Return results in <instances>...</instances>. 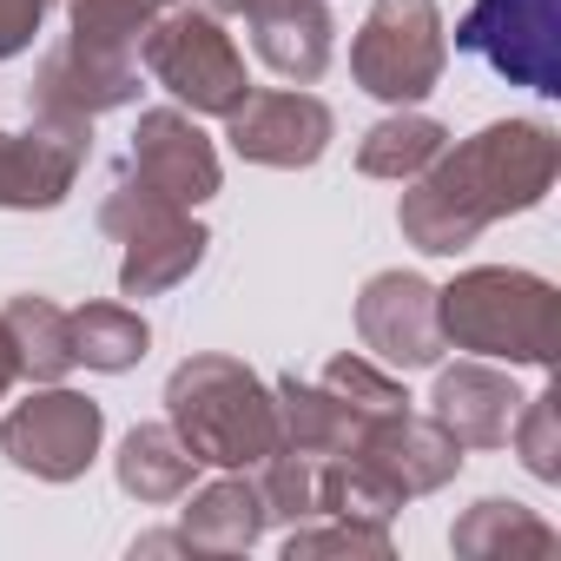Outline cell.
I'll return each mask as SVG.
<instances>
[{"mask_svg": "<svg viewBox=\"0 0 561 561\" xmlns=\"http://www.w3.org/2000/svg\"><path fill=\"white\" fill-rule=\"evenodd\" d=\"M100 443H106V410L67 383H47L0 416V456L34 482H80L100 462Z\"/></svg>", "mask_w": 561, "mask_h": 561, "instance_id": "7", "label": "cell"}, {"mask_svg": "<svg viewBox=\"0 0 561 561\" xmlns=\"http://www.w3.org/2000/svg\"><path fill=\"white\" fill-rule=\"evenodd\" d=\"M561 179V139L541 119H495L456 146H443L410 192L397 198V225L423 257L469 251L489 225L535 211Z\"/></svg>", "mask_w": 561, "mask_h": 561, "instance_id": "1", "label": "cell"}, {"mask_svg": "<svg viewBox=\"0 0 561 561\" xmlns=\"http://www.w3.org/2000/svg\"><path fill=\"white\" fill-rule=\"evenodd\" d=\"M251 27V47L257 60L291 80V87H311L331 73V54H337V21H331V0H257L244 14Z\"/></svg>", "mask_w": 561, "mask_h": 561, "instance_id": "16", "label": "cell"}, {"mask_svg": "<svg viewBox=\"0 0 561 561\" xmlns=\"http://www.w3.org/2000/svg\"><path fill=\"white\" fill-rule=\"evenodd\" d=\"M165 423L198 469H257L277 449L271 383L225 351H198L165 377Z\"/></svg>", "mask_w": 561, "mask_h": 561, "instance_id": "2", "label": "cell"}, {"mask_svg": "<svg viewBox=\"0 0 561 561\" xmlns=\"http://www.w3.org/2000/svg\"><path fill=\"white\" fill-rule=\"evenodd\" d=\"M54 0H0V60H14L34 47V34L47 27Z\"/></svg>", "mask_w": 561, "mask_h": 561, "instance_id": "30", "label": "cell"}, {"mask_svg": "<svg viewBox=\"0 0 561 561\" xmlns=\"http://www.w3.org/2000/svg\"><path fill=\"white\" fill-rule=\"evenodd\" d=\"M318 383H324V390H337V397H344L357 416H390V410H410V397H403L397 370H383L377 357H357V351L331 357Z\"/></svg>", "mask_w": 561, "mask_h": 561, "instance_id": "28", "label": "cell"}, {"mask_svg": "<svg viewBox=\"0 0 561 561\" xmlns=\"http://www.w3.org/2000/svg\"><path fill=\"white\" fill-rule=\"evenodd\" d=\"M113 476H119V489H126L133 502L165 508V502H179V495L192 489L198 462H192V449L179 443V430H172V423H133V430L119 436Z\"/></svg>", "mask_w": 561, "mask_h": 561, "instance_id": "19", "label": "cell"}, {"mask_svg": "<svg viewBox=\"0 0 561 561\" xmlns=\"http://www.w3.org/2000/svg\"><path fill=\"white\" fill-rule=\"evenodd\" d=\"M139 67H146L152 87H165L185 113H211V119H225V113L251 93L244 54L231 47L225 21H218L211 8H185V0H179V8H165V14L146 27Z\"/></svg>", "mask_w": 561, "mask_h": 561, "instance_id": "5", "label": "cell"}, {"mask_svg": "<svg viewBox=\"0 0 561 561\" xmlns=\"http://www.w3.org/2000/svg\"><path fill=\"white\" fill-rule=\"evenodd\" d=\"M205 8H211V14H218V21H225V14H238V21H244V14H251V8H257V0H205Z\"/></svg>", "mask_w": 561, "mask_h": 561, "instance_id": "33", "label": "cell"}, {"mask_svg": "<svg viewBox=\"0 0 561 561\" xmlns=\"http://www.w3.org/2000/svg\"><path fill=\"white\" fill-rule=\"evenodd\" d=\"M179 502H185V508H179V535H185L192 554H244V548H257V535L271 528V522H264V502H257V482H251L244 469H225L218 482L185 489Z\"/></svg>", "mask_w": 561, "mask_h": 561, "instance_id": "17", "label": "cell"}, {"mask_svg": "<svg viewBox=\"0 0 561 561\" xmlns=\"http://www.w3.org/2000/svg\"><path fill=\"white\" fill-rule=\"evenodd\" d=\"M271 410H277V449H298V456H344L364 430V416L337 390H324L298 370L271 383Z\"/></svg>", "mask_w": 561, "mask_h": 561, "instance_id": "18", "label": "cell"}, {"mask_svg": "<svg viewBox=\"0 0 561 561\" xmlns=\"http://www.w3.org/2000/svg\"><path fill=\"white\" fill-rule=\"evenodd\" d=\"M139 554H192V548H185L179 528H165V535H139V541H133V561H139Z\"/></svg>", "mask_w": 561, "mask_h": 561, "instance_id": "31", "label": "cell"}, {"mask_svg": "<svg viewBox=\"0 0 561 561\" xmlns=\"http://www.w3.org/2000/svg\"><path fill=\"white\" fill-rule=\"evenodd\" d=\"M436 318H443V344H456L469 357H489L508 370L554 364V285L541 271L476 264L436 291Z\"/></svg>", "mask_w": 561, "mask_h": 561, "instance_id": "3", "label": "cell"}, {"mask_svg": "<svg viewBox=\"0 0 561 561\" xmlns=\"http://www.w3.org/2000/svg\"><path fill=\"white\" fill-rule=\"evenodd\" d=\"M119 172L139 179L146 192L185 205V211H198V205L218 198V185H225L218 146L198 133V113H185V106H152V113H139Z\"/></svg>", "mask_w": 561, "mask_h": 561, "instance_id": "10", "label": "cell"}, {"mask_svg": "<svg viewBox=\"0 0 561 561\" xmlns=\"http://www.w3.org/2000/svg\"><path fill=\"white\" fill-rule=\"evenodd\" d=\"M515 410H522V390H515L489 357H469V364L436 370L430 423H436L443 436H456L462 449H502V443H508Z\"/></svg>", "mask_w": 561, "mask_h": 561, "instance_id": "15", "label": "cell"}, {"mask_svg": "<svg viewBox=\"0 0 561 561\" xmlns=\"http://www.w3.org/2000/svg\"><path fill=\"white\" fill-rule=\"evenodd\" d=\"M257 502H264V522H311L318 515V456H298V449H271L257 462Z\"/></svg>", "mask_w": 561, "mask_h": 561, "instance_id": "26", "label": "cell"}, {"mask_svg": "<svg viewBox=\"0 0 561 561\" xmlns=\"http://www.w3.org/2000/svg\"><path fill=\"white\" fill-rule=\"evenodd\" d=\"M21 383V357H14V337H8V324H0V403H8V390Z\"/></svg>", "mask_w": 561, "mask_h": 561, "instance_id": "32", "label": "cell"}, {"mask_svg": "<svg viewBox=\"0 0 561 561\" xmlns=\"http://www.w3.org/2000/svg\"><path fill=\"white\" fill-rule=\"evenodd\" d=\"M225 139L244 165H271V172H305L331 152L337 139V113L305 93V87H271V93H244L225 113Z\"/></svg>", "mask_w": 561, "mask_h": 561, "instance_id": "9", "label": "cell"}, {"mask_svg": "<svg viewBox=\"0 0 561 561\" xmlns=\"http://www.w3.org/2000/svg\"><path fill=\"white\" fill-rule=\"evenodd\" d=\"M403 495L357 456H318V515H357V522H390Z\"/></svg>", "mask_w": 561, "mask_h": 561, "instance_id": "25", "label": "cell"}, {"mask_svg": "<svg viewBox=\"0 0 561 561\" xmlns=\"http://www.w3.org/2000/svg\"><path fill=\"white\" fill-rule=\"evenodd\" d=\"M449 146V126L416 113V106H397L390 119H377L364 139H357V172L364 179H390V185H410L436 152Z\"/></svg>", "mask_w": 561, "mask_h": 561, "instance_id": "22", "label": "cell"}, {"mask_svg": "<svg viewBox=\"0 0 561 561\" xmlns=\"http://www.w3.org/2000/svg\"><path fill=\"white\" fill-rule=\"evenodd\" d=\"M449 548L462 554V561H515V554H554V528L528 508V502H515V495H482V502H469L462 515H456V528H449Z\"/></svg>", "mask_w": 561, "mask_h": 561, "instance_id": "20", "label": "cell"}, {"mask_svg": "<svg viewBox=\"0 0 561 561\" xmlns=\"http://www.w3.org/2000/svg\"><path fill=\"white\" fill-rule=\"evenodd\" d=\"M456 54H476L508 87L554 100L561 93V0H469V14L456 21Z\"/></svg>", "mask_w": 561, "mask_h": 561, "instance_id": "8", "label": "cell"}, {"mask_svg": "<svg viewBox=\"0 0 561 561\" xmlns=\"http://www.w3.org/2000/svg\"><path fill=\"white\" fill-rule=\"evenodd\" d=\"M357 337L383 370H436L449 351L436 318V285L416 271H377L357 291Z\"/></svg>", "mask_w": 561, "mask_h": 561, "instance_id": "11", "label": "cell"}, {"mask_svg": "<svg viewBox=\"0 0 561 561\" xmlns=\"http://www.w3.org/2000/svg\"><path fill=\"white\" fill-rule=\"evenodd\" d=\"M554 403H561L554 390H535V397H522V410L508 423V443L535 482H561V410Z\"/></svg>", "mask_w": 561, "mask_h": 561, "instance_id": "29", "label": "cell"}, {"mask_svg": "<svg viewBox=\"0 0 561 561\" xmlns=\"http://www.w3.org/2000/svg\"><path fill=\"white\" fill-rule=\"evenodd\" d=\"M449 67V27L436 0H370L351 41V80L383 106H416Z\"/></svg>", "mask_w": 561, "mask_h": 561, "instance_id": "6", "label": "cell"}, {"mask_svg": "<svg viewBox=\"0 0 561 561\" xmlns=\"http://www.w3.org/2000/svg\"><path fill=\"white\" fill-rule=\"evenodd\" d=\"M344 456L370 462V469L403 495V502L436 495V489H449V482L462 476V443H456V436H443V430H436L430 416H416V410L364 416V430H357V443H351Z\"/></svg>", "mask_w": 561, "mask_h": 561, "instance_id": "13", "label": "cell"}, {"mask_svg": "<svg viewBox=\"0 0 561 561\" xmlns=\"http://www.w3.org/2000/svg\"><path fill=\"white\" fill-rule=\"evenodd\" d=\"M139 100V60L133 54H100L80 41H60L54 54H41L34 80H27V119H80L93 126L100 113H119Z\"/></svg>", "mask_w": 561, "mask_h": 561, "instance_id": "12", "label": "cell"}, {"mask_svg": "<svg viewBox=\"0 0 561 561\" xmlns=\"http://www.w3.org/2000/svg\"><path fill=\"white\" fill-rule=\"evenodd\" d=\"M0 324H8V337H14L21 377H34V383H60L67 370H80V357H73V324H67V311H60L54 298L21 291V298L0 305Z\"/></svg>", "mask_w": 561, "mask_h": 561, "instance_id": "21", "label": "cell"}, {"mask_svg": "<svg viewBox=\"0 0 561 561\" xmlns=\"http://www.w3.org/2000/svg\"><path fill=\"white\" fill-rule=\"evenodd\" d=\"M100 231L126 244L119 298H165V291H179L185 277L205 264V251H211V231L185 205L146 192L126 172H113V192L100 198Z\"/></svg>", "mask_w": 561, "mask_h": 561, "instance_id": "4", "label": "cell"}, {"mask_svg": "<svg viewBox=\"0 0 561 561\" xmlns=\"http://www.w3.org/2000/svg\"><path fill=\"white\" fill-rule=\"evenodd\" d=\"M93 126L80 119H34L27 133H0V211H54L67 205L87 165Z\"/></svg>", "mask_w": 561, "mask_h": 561, "instance_id": "14", "label": "cell"}, {"mask_svg": "<svg viewBox=\"0 0 561 561\" xmlns=\"http://www.w3.org/2000/svg\"><path fill=\"white\" fill-rule=\"evenodd\" d=\"M165 8H179V0H67V27H73L67 41L139 60V41Z\"/></svg>", "mask_w": 561, "mask_h": 561, "instance_id": "24", "label": "cell"}, {"mask_svg": "<svg viewBox=\"0 0 561 561\" xmlns=\"http://www.w3.org/2000/svg\"><path fill=\"white\" fill-rule=\"evenodd\" d=\"M67 324H73V357L100 377H119L152 351V324L133 305H80L67 311Z\"/></svg>", "mask_w": 561, "mask_h": 561, "instance_id": "23", "label": "cell"}, {"mask_svg": "<svg viewBox=\"0 0 561 561\" xmlns=\"http://www.w3.org/2000/svg\"><path fill=\"white\" fill-rule=\"evenodd\" d=\"M397 541H390V522H357V515H331V522H298L285 535V561H311V554H370L383 561Z\"/></svg>", "mask_w": 561, "mask_h": 561, "instance_id": "27", "label": "cell"}]
</instances>
